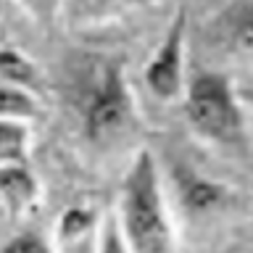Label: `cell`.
Segmentation results:
<instances>
[{
  "mask_svg": "<svg viewBox=\"0 0 253 253\" xmlns=\"http://www.w3.org/2000/svg\"><path fill=\"white\" fill-rule=\"evenodd\" d=\"M29 164V126L21 119H0V166Z\"/></svg>",
  "mask_w": 253,
  "mask_h": 253,
  "instance_id": "cell-10",
  "label": "cell"
},
{
  "mask_svg": "<svg viewBox=\"0 0 253 253\" xmlns=\"http://www.w3.org/2000/svg\"><path fill=\"white\" fill-rule=\"evenodd\" d=\"M177 190L182 198V206L193 213H209L213 209H219L227 201L229 187L213 179H203L193 171H182L177 179Z\"/></svg>",
  "mask_w": 253,
  "mask_h": 253,
  "instance_id": "cell-8",
  "label": "cell"
},
{
  "mask_svg": "<svg viewBox=\"0 0 253 253\" xmlns=\"http://www.w3.org/2000/svg\"><path fill=\"white\" fill-rule=\"evenodd\" d=\"M95 253H132L129 245H126V237H124V229L119 224V219H114V216L106 219V224L100 227Z\"/></svg>",
  "mask_w": 253,
  "mask_h": 253,
  "instance_id": "cell-14",
  "label": "cell"
},
{
  "mask_svg": "<svg viewBox=\"0 0 253 253\" xmlns=\"http://www.w3.org/2000/svg\"><path fill=\"white\" fill-rule=\"evenodd\" d=\"M98 211L90 206H69L61 213L55 227V240L61 253H84L92 243H98Z\"/></svg>",
  "mask_w": 253,
  "mask_h": 253,
  "instance_id": "cell-6",
  "label": "cell"
},
{
  "mask_svg": "<svg viewBox=\"0 0 253 253\" xmlns=\"http://www.w3.org/2000/svg\"><path fill=\"white\" fill-rule=\"evenodd\" d=\"M8 5H11V0H0V19L8 13Z\"/></svg>",
  "mask_w": 253,
  "mask_h": 253,
  "instance_id": "cell-16",
  "label": "cell"
},
{
  "mask_svg": "<svg viewBox=\"0 0 253 253\" xmlns=\"http://www.w3.org/2000/svg\"><path fill=\"white\" fill-rule=\"evenodd\" d=\"M77 8V13L87 16V19H103V16L119 13V11H129V8L153 3V0H71Z\"/></svg>",
  "mask_w": 253,
  "mask_h": 253,
  "instance_id": "cell-12",
  "label": "cell"
},
{
  "mask_svg": "<svg viewBox=\"0 0 253 253\" xmlns=\"http://www.w3.org/2000/svg\"><path fill=\"white\" fill-rule=\"evenodd\" d=\"M185 114L198 134L213 142H237L243 137V111L229 79L216 71L193 77L185 92Z\"/></svg>",
  "mask_w": 253,
  "mask_h": 253,
  "instance_id": "cell-2",
  "label": "cell"
},
{
  "mask_svg": "<svg viewBox=\"0 0 253 253\" xmlns=\"http://www.w3.org/2000/svg\"><path fill=\"white\" fill-rule=\"evenodd\" d=\"M19 3L24 5V11H27L40 27H53V24L58 21L66 0H19Z\"/></svg>",
  "mask_w": 253,
  "mask_h": 253,
  "instance_id": "cell-15",
  "label": "cell"
},
{
  "mask_svg": "<svg viewBox=\"0 0 253 253\" xmlns=\"http://www.w3.org/2000/svg\"><path fill=\"white\" fill-rule=\"evenodd\" d=\"M0 82L24 87L29 92H45V74L27 53L11 45H0Z\"/></svg>",
  "mask_w": 253,
  "mask_h": 253,
  "instance_id": "cell-9",
  "label": "cell"
},
{
  "mask_svg": "<svg viewBox=\"0 0 253 253\" xmlns=\"http://www.w3.org/2000/svg\"><path fill=\"white\" fill-rule=\"evenodd\" d=\"M119 216L132 253H177L158 166L150 150H140L126 171L122 182Z\"/></svg>",
  "mask_w": 253,
  "mask_h": 253,
  "instance_id": "cell-1",
  "label": "cell"
},
{
  "mask_svg": "<svg viewBox=\"0 0 253 253\" xmlns=\"http://www.w3.org/2000/svg\"><path fill=\"white\" fill-rule=\"evenodd\" d=\"M40 116V106H37V95L24 90L16 84H5L0 82V119H29Z\"/></svg>",
  "mask_w": 253,
  "mask_h": 253,
  "instance_id": "cell-11",
  "label": "cell"
},
{
  "mask_svg": "<svg viewBox=\"0 0 253 253\" xmlns=\"http://www.w3.org/2000/svg\"><path fill=\"white\" fill-rule=\"evenodd\" d=\"M0 198L13 216L27 213L40 201V182L32 174L29 164L0 166Z\"/></svg>",
  "mask_w": 253,
  "mask_h": 253,
  "instance_id": "cell-7",
  "label": "cell"
},
{
  "mask_svg": "<svg viewBox=\"0 0 253 253\" xmlns=\"http://www.w3.org/2000/svg\"><path fill=\"white\" fill-rule=\"evenodd\" d=\"M219 47L253 63V0H235L211 24Z\"/></svg>",
  "mask_w": 253,
  "mask_h": 253,
  "instance_id": "cell-5",
  "label": "cell"
},
{
  "mask_svg": "<svg viewBox=\"0 0 253 253\" xmlns=\"http://www.w3.org/2000/svg\"><path fill=\"white\" fill-rule=\"evenodd\" d=\"M185 40H187V13L179 8L171 19L169 29L158 45L156 55L145 66V84L158 100H179L185 98Z\"/></svg>",
  "mask_w": 253,
  "mask_h": 253,
  "instance_id": "cell-4",
  "label": "cell"
},
{
  "mask_svg": "<svg viewBox=\"0 0 253 253\" xmlns=\"http://www.w3.org/2000/svg\"><path fill=\"white\" fill-rule=\"evenodd\" d=\"M129 126H134V100L126 87L122 66L111 63L90 92L84 108V132L92 142L108 145L124 137Z\"/></svg>",
  "mask_w": 253,
  "mask_h": 253,
  "instance_id": "cell-3",
  "label": "cell"
},
{
  "mask_svg": "<svg viewBox=\"0 0 253 253\" xmlns=\"http://www.w3.org/2000/svg\"><path fill=\"white\" fill-rule=\"evenodd\" d=\"M0 253H55V248L35 229H24L3 245Z\"/></svg>",
  "mask_w": 253,
  "mask_h": 253,
  "instance_id": "cell-13",
  "label": "cell"
}]
</instances>
